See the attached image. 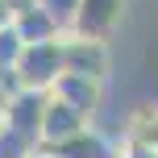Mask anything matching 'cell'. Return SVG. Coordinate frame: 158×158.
<instances>
[{
	"instance_id": "277c9868",
	"label": "cell",
	"mask_w": 158,
	"mask_h": 158,
	"mask_svg": "<svg viewBox=\"0 0 158 158\" xmlns=\"http://www.w3.org/2000/svg\"><path fill=\"white\" fill-rule=\"evenodd\" d=\"M87 125H92L87 112H79L75 104H67L63 96H54V92L46 96V112H42V146L67 142V137H75L79 129H87Z\"/></svg>"
},
{
	"instance_id": "52a82bcc",
	"label": "cell",
	"mask_w": 158,
	"mask_h": 158,
	"mask_svg": "<svg viewBox=\"0 0 158 158\" xmlns=\"http://www.w3.org/2000/svg\"><path fill=\"white\" fill-rule=\"evenodd\" d=\"M46 96H50V92L21 87V92L13 96V104H8V112H4L0 121H8L13 129H21V133L33 137V142H42V112H46Z\"/></svg>"
},
{
	"instance_id": "6da1fadb",
	"label": "cell",
	"mask_w": 158,
	"mask_h": 158,
	"mask_svg": "<svg viewBox=\"0 0 158 158\" xmlns=\"http://www.w3.org/2000/svg\"><path fill=\"white\" fill-rule=\"evenodd\" d=\"M63 38L25 42L21 58H17V67H13L17 79H21V87H38V92H50V87H54V79L67 71V46H63Z\"/></svg>"
},
{
	"instance_id": "7c38bea8",
	"label": "cell",
	"mask_w": 158,
	"mask_h": 158,
	"mask_svg": "<svg viewBox=\"0 0 158 158\" xmlns=\"http://www.w3.org/2000/svg\"><path fill=\"white\" fill-rule=\"evenodd\" d=\"M17 92H21V79H17V71H0V117L8 112V104H13Z\"/></svg>"
},
{
	"instance_id": "30bf717a",
	"label": "cell",
	"mask_w": 158,
	"mask_h": 158,
	"mask_svg": "<svg viewBox=\"0 0 158 158\" xmlns=\"http://www.w3.org/2000/svg\"><path fill=\"white\" fill-rule=\"evenodd\" d=\"M42 150V142L25 137L21 129H13L8 121H0V158H33Z\"/></svg>"
},
{
	"instance_id": "7a4b0ae2",
	"label": "cell",
	"mask_w": 158,
	"mask_h": 158,
	"mask_svg": "<svg viewBox=\"0 0 158 158\" xmlns=\"http://www.w3.org/2000/svg\"><path fill=\"white\" fill-rule=\"evenodd\" d=\"M125 4H129V0H79V8H75L71 29H67V33L108 42L112 29L121 25V17H125Z\"/></svg>"
},
{
	"instance_id": "4fadbf2b",
	"label": "cell",
	"mask_w": 158,
	"mask_h": 158,
	"mask_svg": "<svg viewBox=\"0 0 158 158\" xmlns=\"http://www.w3.org/2000/svg\"><path fill=\"white\" fill-rule=\"evenodd\" d=\"M42 4L50 8V13L63 21V29H71V17H75V8H79V0H42Z\"/></svg>"
},
{
	"instance_id": "ba28073f",
	"label": "cell",
	"mask_w": 158,
	"mask_h": 158,
	"mask_svg": "<svg viewBox=\"0 0 158 158\" xmlns=\"http://www.w3.org/2000/svg\"><path fill=\"white\" fill-rule=\"evenodd\" d=\"M13 25L21 29V38L25 42H46V38H63V21H58L54 13H50L46 4H33V8H25V13H17L13 17Z\"/></svg>"
},
{
	"instance_id": "5bb4252c",
	"label": "cell",
	"mask_w": 158,
	"mask_h": 158,
	"mask_svg": "<svg viewBox=\"0 0 158 158\" xmlns=\"http://www.w3.org/2000/svg\"><path fill=\"white\" fill-rule=\"evenodd\" d=\"M33 4H42V0H8V8H13V17H17V13H25V8H33Z\"/></svg>"
},
{
	"instance_id": "5b68a950",
	"label": "cell",
	"mask_w": 158,
	"mask_h": 158,
	"mask_svg": "<svg viewBox=\"0 0 158 158\" xmlns=\"http://www.w3.org/2000/svg\"><path fill=\"white\" fill-rule=\"evenodd\" d=\"M46 154L54 158H121V142H112L108 133H100V129H79L75 137H67V142H50L42 146Z\"/></svg>"
},
{
	"instance_id": "8992f818",
	"label": "cell",
	"mask_w": 158,
	"mask_h": 158,
	"mask_svg": "<svg viewBox=\"0 0 158 158\" xmlns=\"http://www.w3.org/2000/svg\"><path fill=\"white\" fill-rule=\"evenodd\" d=\"M54 96H63L67 104H75L79 112H87V117H96L104 104V79H92V75H75V71H63L54 79V87H50Z\"/></svg>"
},
{
	"instance_id": "9c48e42d",
	"label": "cell",
	"mask_w": 158,
	"mask_h": 158,
	"mask_svg": "<svg viewBox=\"0 0 158 158\" xmlns=\"http://www.w3.org/2000/svg\"><path fill=\"white\" fill-rule=\"evenodd\" d=\"M125 137H129V142L150 146V150H158V104H146V108H137L133 117H129Z\"/></svg>"
},
{
	"instance_id": "3957f363",
	"label": "cell",
	"mask_w": 158,
	"mask_h": 158,
	"mask_svg": "<svg viewBox=\"0 0 158 158\" xmlns=\"http://www.w3.org/2000/svg\"><path fill=\"white\" fill-rule=\"evenodd\" d=\"M63 46H67V71H75V75H92V79H108V67H112V58H108V42L67 33Z\"/></svg>"
},
{
	"instance_id": "9a60e30c",
	"label": "cell",
	"mask_w": 158,
	"mask_h": 158,
	"mask_svg": "<svg viewBox=\"0 0 158 158\" xmlns=\"http://www.w3.org/2000/svg\"><path fill=\"white\" fill-rule=\"evenodd\" d=\"M0 25H13V8H8V0H0Z\"/></svg>"
},
{
	"instance_id": "8fae6325",
	"label": "cell",
	"mask_w": 158,
	"mask_h": 158,
	"mask_svg": "<svg viewBox=\"0 0 158 158\" xmlns=\"http://www.w3.org/2000/svg\"><path fill=\"white\" fill-rule=\"evenodd\" d=\"M21 50H25L21 29H17V25H0V71H13L17 58H21Z\"/></svg>"
}]
</instances>
